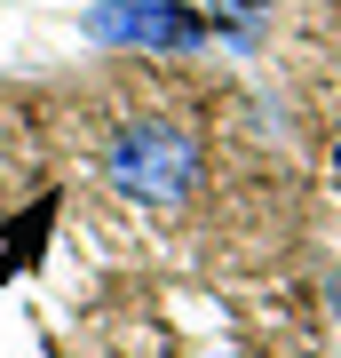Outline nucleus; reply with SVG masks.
<instances>
[{
    "label": "nucleus",
    "mask_w": 341,
    "mask_h": 358,
    "mask_svg": "<svg viewBox=\"0 0 341 358\" xmlns=\"http://www.w3.org/2000/svg\"><path fill=\"white\" fill-rule=\"evenodd\" d=\"M103 176L135 207H183L206 176V143L175 120H127L112 136V152H103Z\"/></svg>",
    "instance_id": "nucleus-1"
},
{
    "label": "nucleus",
    "mask_w": 341,
    "mask_h": 358,
    "mask_svg": "<svg viewBox=\"0 0 341 358\" xmlns=\"http://www.w3.org/2000/svg\"><path fill=\"white\" fill-rule=\"evenodd\" d=\"M79 32L103 40V48H206L215 16L183 8V0H96L79 16Z\"/></svg>",
    "instance_id": "nucleus-2"
},
{
    "label": "nucleus",
    "mask_w": 341,
    "mask_h": 358,
    "mask_svg": "<svg viewBox=\"0 0 341 358\" xmlns=\"http://www.w3.org/2000/svg\"><path fill=\"white\" fill-rule=\"evenodd\" d=\"M48 223H56V199H40L24 223H8V263H40V239H48Z\"/></svg>",
    "instance_id": "nucleus-3"
},
{
    "label": "nucleus",
    "mask_w": 341,
    "mask_h": 358,
    "mask_svg": "<svg viewBox=\"0 0 341 358\" xmlns=\"http://www.w3.org/2000/svg\"><path fill=\"white\" fill-rule=\"evenodd\" d=\"M270 0H206V16H215V32H230L238 48H254V16H262Z\"/></svg>",
    "instance_id": "nucleus-4"
}]
</instances>
